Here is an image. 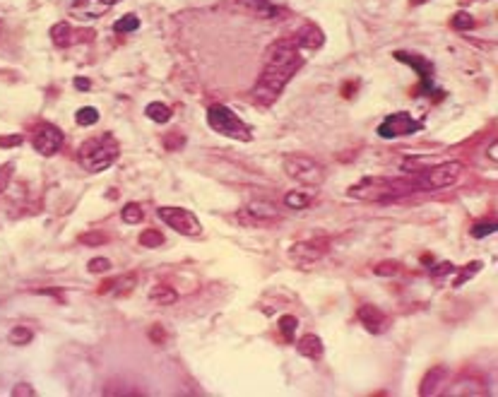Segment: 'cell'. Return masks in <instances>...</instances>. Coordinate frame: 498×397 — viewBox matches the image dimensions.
Segmentation results:
<instances>
[{
  "instance_id": "cell-1",
  "label": "cell",
  "mask_w": 498,
  "mask_h": 397,
  "mask_svg": "<svg viewBox=\"0 0 498 397\" xmlns=\"http://www.w3.org/2000/svg\"><path fill=\"white\" fill-rule=\"evenodd\" d=\"M306 58L301 56V49L291 37L277 39L265 51V61H262L260 78L253 87V99L260 106H269L277 102V97L284 92L289 80L294 78L298 70L303 68Z\"/></svg>"
},
{
  "instance_id": "cell-2",
  "label": "cell",
  "mask_w": 498,
  "mask_h": 397,
  "mask_svg": "<svg viewBox=\"0 0 498 397\" xmlns=\"http://www.w3.org/2000/svg\"><path fill=\"white\" fill-rule=\"evenodd\" d=\"M412 193H419L417 176H395V178L368 176L351 185L347 195L354 197V200H364V202H383V200H395V197L412 195Z\"/></svg>"
},
{
  "instance_id": "cell-3",
  "label": "cell",
  "mask_w": 498,
  "mask_h": 397,
  "mask_svg": "<svg viewBox=\"0 0 498 397\" xmlns=\"http://www.w3.org/2000/svg\"><path fill=\"white\" fill-rule=\"evenodd\" d=\"M121 154V145L111 133H104L99 138H90L80 145V152H78V159H80V166L90 173H102L119 159Z\"/></svg>"
},
{
  "instance_id": "cell-4",
  "label": "cell",
  "mask_w": 498,
  "mask_h": 397,
  "mask_svg": "<svg viewBox=\"0 0 498 397\" xmlns=\"http://www.w3.org/2000/svg\"><path fill=\"white\" fill-rule=\"evenodd\" d=\"M207 126L212 128L217 135L238 140V142H250L253 140V130L231 109H226L224 104H214V106L207 109Z\"/></svg>"
},
{
  "instance_id": "cell-5",
  "label": "cell",
  "mask_w": 498,
  "mask_h": 397,
  "mask_svg": "<svg viewBox=\"0 0 498 397\" xmlns=\"http://www.w3.org/2000/svg\"><path fill=\"white\" fill-rule=\"evenodd\" d=\"M462 173H465V164H462V161H443V164L424 169V171L417 173L419 193L450 188L453 183H458Z\"/></svg>"
},
{
  "instance_id": "cell-6",
  "label": "cell",
  "mask_w": 498,
  "mask_h": 397,
  "mask_svg": "<svg viewBox=\"0 0 498 397\" xmlns=\"http://www.w3.org/2000/svg\"><path fill=\"white\" fill-rule=\"evenodd\" d=\"M284 173L303 185H320L325 181V169L306 154H289L282 161Z\"/></svg>"
},
{
  "instance_id": "cell-7",
  "label": "cell",
  "mask_w": 498,
  "mask_h": 397,
  "mask_svg": "<svg viewBox=\"0 0 498 397\" xmlns=\"http://www.w3.org/2000/svg\"><path fill=\"white\" fill-rule=\"evenodd\" d=\"M424 123L414 118L412 114L407 111H397V114H390L383 123L378 126V135L383 140H397V138H407V135H414L419 133Z\"/></svg>"
},
{
  "instance_id": "cell-8",
  "label": "cell",
  "mask_w": 498,
  "mask_h": 397,
  "mask_svg": "<svg viewBox=\"0 0 498 397\" xmlns=\"http://www.w3.org/2000/svg\"><path fill=\"white\" fill-rule=\"evenodd\" d=\"M159 219L164 221L166 226H171L178 233L183 236H200L202 233V224L190 209L186 207H159Z\"/></svg>"
},
{
  "instance_id": "cell-9",
  "label": "cell",
  "mask_w": 498,
  "mask_h": 397,
  "mask_svg": "<svg viewBox=\"0 0 498 397\" xmlns=\"http://www.w3.org/2000/svg\"><path fill=\"white\" fill-rule=\"evenodd\" d=\"M279 209L267 200H253L238 212V221L245 226H269L272 221H279Z\"/></svg>"
},
{
  "instance_id": "cell-10",
  "label": "cell",
  "mask_w": 498,
  "mask_h": 397,
  "mask_svg": "<svg viewBox=\"0 0 498 397\" xmlns=\"http://www.w3.org/2000/svg\"><path fill=\"white\" fill-rule=\"evenodd\" d=\"M63 140H66V135H63L61 128H56L51 123H41L34 128L32 145L41 157H54L56 152L63 147Z\"/></svg>"
},
{
  "instance_id": "cell-11",
  "label": "cell",
  "mask_w": 498,
  "mask_h": 397,
  "mask_svg": "<svg viewBox=\"0 0 498 397\" xmlns=\"http://www.w3.org/2000/svg\"><path fill=\"white\" fill-rule=\"evenodd\" d=\"M92 37H95L92 29H75L70 22H58V25L51 27V39L61 49H68V46H75L80 42H90Z\"/></svg>"
},
{
  "instance_id": "cell-12",
  "label": "cell",
  "mask_w": 498,
  "mask_h": 397,
  "mask_svg": "<svg viewBox=\"0 0 498 397\" xmlns=\"http://www.w3.org/2000/svg\"><path fill=\"white\" fill-rule=\"evenodd\" d=\"M116 3H121V0H73L70 15L78 20H97V17L107 15Z\"/></svg>"
},
{
  "instance_id": "cell-13",
  "label": "cell",
  "mask_w": 498,
  "mask_h": 397,
  "mask_svg": "<svg viewBox=\"0 0 498 397\" xmlns=\"http://www.w3.org/2000/svg\"><path fill=\"white\" fill-rule=\"evenodd\" d=\"M327 241L325 238H315V241H301L291 246V258H294L298 265H310V262L320 260L327 253Z\"/></svg>"
},
{
  "instance_id": "cell-14",
  "label": "cell",
  "mask_w": 498,
  "mask_h": 397,
  "mask_svg": "<svg viewBox=\"0 0 498 397\" xmlns=\"http://www.w3.org/2000/svg\"><path fill=\"white\" fill-rule=\"evenodd\" d=\"M395 61L404 63V66H409L414 70V73L419 75V80L424 83L426 87L431 85L433 80V66L431 61H426L424 56H414V54H407V51H395Z\"/></svg>"
},
{
  "instance_id": "cell-15",
  "label": "cell",
  "mask_w": 498,
  "mask_h": 397,
  "mask_svg": "<svg viewBox=\"0 0 498 397\" xmlns=\"http://www.w3.org/2000/svg\"><path fill=\"white\" fill-rule=\"evenodd\" d=\"M291 39H294L296 46H298L301 51H313V49H320V46H323L325 34L320 32L318 25L308 22V25H303L296 34H291Z\"/></svg>"
},
{
  "instance_id": "cell-16",
  "label": "cell",
  "mask_w": 498,
  "mask_h": 397,
  "mask_svg": "<svg viewBox=\"0 0 498 397\" xmlns=\"http://www.w3.org/2000/svg\"><path fill=\"white\" fill-rule=\"evenodd\" d=\"M356 315H359L361 325L368 332H373V335H380V332H385V328H388V315L376 306H361Z\"/></svg>"
},
{
  "instance_id": "cell-17",
  "label": "cell",
  "mask_w": 498,
  "mask_h": 397,
  "mask_svg": "<svg viewBox=\"0 0 498 397\" xmlns=\"http://www.w3.org/2000/svg\"><path fill=\"white\" fill-rule=\"evenodd\" d=\"M445 378H448V369L445 366H433V369L426 371L424 381H421L419 395H438L441 385H445Z\"/></svg>"
},
{
  "instance_id": "cell-18",
  "label": "cell",
  "mask_w": 498,
  "mask_h": 397,
  "mask_svg": "<svg viewBox=\"0 0 498 397\" xmlns=\"http://www.w3.org/2000/svg\"><path fill=\"white\" fill-rule=\"evenodd\" d=\"M296 352L301 354V356H306V359H313V361H318L320 356H323L325 352V347H323V340H320L318 335H303L301 340L296 342Z\"/></svg>"
},
{
  "instance_id": "cell-19",
  "label": "cell",
  "mask_w": 498,
  "mask_h": 397,
  "mask_svg": "<svg viewBox=\"0 0 498 397\" xmlns=\"http://www.w3.org/2000/svg\"><path fill=\"white\" fill-rule=\"evenodd\" d=\"M178 299V294H176V289L166 287V284H154V287L150 289V301L159 303V306H171Z\"/></svg>"
},
{
  "instance_id": "cell-20",
  "label": "cell",
  "mask_w": 498,
  "mask_h": 397,
  "mask_svg": "<svg viewBox=\"0 0 498 397\" xmlns=\"http://www.w3.org/2000/svg\"><path fill=\"white\" fill-rule=\"evenodd\" d=\"M145 116H147L150 121H154V123H169V118H171V109L162 102H152L145 106Z\"/></svg>"
},
{
  "instance_id": "cell-21",
  "label": "cell",
  "mask_w": 498,
  "mask_h": 397,
  "mask_svg": "<svg viewBox=\"0 0 498 397\" xmlns=\"http://www.w3.org/2000/svg\"><path fill=\"white\" fill-rule=\"evenodd\" d=\"M135 284H138V272H128V274H123V277L116 279L114 284H107V287L99 289V291L104 294V291H109V287H116V294L126 296V294H130V291L135 289Z\"/></svg>"
},
{
  "instance_id": "cell-22",
  "label": "cell",
  "mask_w": 498,
  "mask_h": 397,
  "mask_svg": "<svg viewBox=\"0 0 498 397\" xmlns=\"http://www.w3.org/2000/svg\"><path fill=\"white\" fill-rule=\"evenodd\" d=\"M310 202H313V195L303 190H291L284 195V205L289 209H306Z\"/></svg>"
},
{
  "instance_id": "cell-23",
  "label": "cell",
  "mask_w": 498,
  "mask_h": 397,
  "mask_svg": "<svg viewBox=\"0 0 498 397\" xmlns=\"http://www.w3.org/2000/svg\"><path fill=\"white\" fill-rule=\"evenodd\" d=\"M482 267H484V262H482V260H472V262H467V265L458 272V277L453 279V287H455V289H460L462 284L470 282V279H472L479 270H482Z\"/></svg>"
},
{
  "instance_id": "cell-24",
  "label": "cell",
  "mask_w": 498,
  "mask_h": 397,
  "mask_svg": "<svg viewBox=\"0 0 498 397\" xmlns=\"http://www.w3.org/2000/svg\"><path fill=\"white\" fill-rule=\"evenodd\" d=\"M277 328H279V332H282V340L284 342H291V340H294V335H296V328H298L296 315H282V318H279V323H277Z\"/></svg>"
},
{
  "instance_id": "cell-25",
  "label": "cell",
  "mask_w": 498,
  "mask_h": 397,
  "mask_svg": "<svg viewBox=\"0 0 498 397\" xmlns=\"http://www.w3.org/2000/svg\"><path fill=\"white\" fill-rule=\"evenodd\" d=\"M8 340H10V344H15V347H25V344H29L34 340V332L29 328H25V325H17V328L10 330Z\"/></svg>"
},
{
  "instance_id": "cell-26",
  "label": "cell",
  "mask_w": 498,
  "mask_h": 397,
  "mask_svg": "<svg viewBox=\"0 0 498 397\" xmlns=\"http://www.w3.org/2000/svg\"><path fill=\"white\" fill-rule=\"evenodd\" d=\"M135 29H140V17L133 15V13L123 15L121 20L114 25V32L116 34H130V32H135Z\"/></svg>"
},
{
  "instance_id": "cell-27",
  "label": "cell",
  "mask_w": 498,
  "mask_h": 397,
  "mask_svg": "<svg viewBox=\"0 0 498 397\" xmlns=\"http://www.w3.org/2000/svg\"><path fill=\"white\" fill-rule=\"evenodd\" d=\"M142 217H145L142 207H140L138 202H128V205L121 209V219L126 221V224H140Z\"/></svg>"
},
{
  "instance_id": "cell-28",
  "label": "cell",
  "mask_w": 498,
  "mask_h": 397,
  "mask_svg": "<svg viewBox=\"0 0 498 397\" xmlns=\"http://www.w3.org/2000/svg\"><path fill=\"white\" fill-rule=\"evenodd\" d=\"M75 121H78V126L90 128V126H95L97 121H99V111L95 106H82L78 114H75Z\"/></svg>"
},
{
  "instance_id": "cell-29",
  "label": "cell",
  "mask_w": 498,
  "mask_h": 397,
  "mask_svg": "<svg viewBox=\"0 0 498 397\" xmlns=\"http://www.w3.org/2000/svg\"><path fill=\"white\" fill-rule=\"evenodd\" d=\"M138 241H140V246H145V248H157L164 243V233H159L157 229H145L142 233H140Z\"/></svg>"
},
{
  "instance_id": "cell-30",
  "label": "cell",
  "mask_w": 498,
  "mask_h": 397,
  "mask_svg": "<svg viewBox=\"0 0 498 397\" xmlns=\"http://www.w3.org/2000/svg\"><path fill=\"white\" fill-rule=\"evenodd\" d=\"M243 3H248L250 13H255L257 17H269V15H274V5L269 3V0H243Z\"/></svg>"
},
{
  "instance_id": "cell-31",
  "label": "cell",
  "mask_w": 498,
  "mask_h": 397,
  "mask_svg": "<svg viewBox=\"0 0 498 397\" xmlns=\"http://www.w3.org/2000/svg\"><path fill=\"white\" fill-rule=\"evenodd\" d=\"M470 383H474V381H462V383H458L460 388H450L445 395H484L486 393L484 385H474V388H470Z\"/></svg>"
},
{
  "instance_id": "cell-32",
  "label": "cell",
  "mask_w": 498,
  "mask_h": 397,
  "mask_svg": "<svg viewBox=\"0 0 498 397\" xmlns=\"http://www.w3.org/2000/svg\"><path fill=\"white\" fill-rule=\"evenodd\" d=\"M450 25H453V29H458V32H462V29H472L474 27V20H472V15L470 13H455L453 15V20H450Z\"/></svg>"
},
{
  "instance_id": "cell-33",
  "label": "cell",
  "mask_w": 498,
  "mask_h": 397,
  "mask_svg": "<svg viewBox=\"0 0 498 397\" xmlns=\"http://www.w3.org/2000/svg\"><path fill=\"white\" fill-rule=\"evenodd\" d=\"M109 236L107 233H99V231H87L80 236V243H85V246H99V243H107Z\"/></svg>"
},
{
  "instance_id": "cell-34",
  "label": "cell",
  "mask_w": 498,
  "mask_h": 397,
  "mask_svg": "<svg viewBox=\"0 0 498 397\" xmlns=\"http://www.w3.org/2000/svg\"><path fill=\"white\" fill-rule=\"evenodd\" d=\"M87 270H90L92 274H107L111 270V260H107V258H92L90 262H87Z\"/></svg>"
},
{
  "instance_id": "cell-35",
  "label": "cell",
  "mask_w": 498,
  "mask_h": 397,
  "mask_svg": "<svg viewBox=\"0 0 498 397\" xmlns=\"http://www.w3.org/2000/svg\"><path fill=\"white\" fill-rule=\"evenodd\" d=\"M378 274V277H392V274H397L400 272V262H380V265H376V270H373Z\"/></svg>"
},
{
  "instance_id": "cell-36",
  "label": "cell",
  "mask_w": 498,
  "mask_h": 397,
  "mask_svg": "<svg viewBox=\"0 0 498 397\" xmlns=\"http://www.w3.org/2000/svg\"><path fill=\"white\" fill-rule=\"evenodd\" d=\"M13 171H15V164L8 161V164L0 166V193H5V188L10 185V178H13Z\"/></svg>"
},
{
  "instance_id": "cell-37",
  "label": "cell",
  "mask_w": 498,
  "mask_h": 397,
  "mask_svg": "<svg viewBox=\"0 0 498 397\" xmlns=\"http://www.w3.org/2000/svg\"><path fill=\"white\" fill-rule=\"evenodd\" d=\"M494 231H496V224H494V221H484V224H474V226H472V236H474V238L491 236Z\"/></svg>"
},
{
  "instance_id": "cell-38",
  "label": "cell",
  "mask_w": 498,
  "mask_h": 397,
  "mask_svg": "<svg viewBox=\"0 0 498 397\" xmlns=\"http://www.w3.org/2000/svg\"><path fill=\"white\" fill-rule=\"evenodd\" d=\"M22 135H3L0 138V147H20L22 145Z\"/></svg>"
},
{
  "instance_id": "cell-39",
  "label": "cell",
  "mask_w": 498,
  "mask_h": 397,
  "mask_svg": "<svg viewBox=\"0 0 498 397\" xmlns=\"http://www.w3.org/2000/svg\"><path fill=\"white\" fill-rule=\"evenodd\" d=\"M448 272H455L450 262H441V265L431 267V277H438V274H448Z\"/></svg>"
},
{
  "instance_id": "cell-40",
  "label": "cell",
  "mask_w": 498,
  "mask_h": 397,
  "mask_svg": "<svg viewBox=\"0 0 498 397\" xmlns=\"http://www.w3.org/2000/svg\"><path fill=\"white\" fill-rule=\"evenodd\" d=\"M13 395H15V397H20V395H29V397H34V395H37V390L29 388L27 383H20V385H17V388L13 390Z\"/></svg>"
},
{
  "instance_id": "cell-41",
  "label": "cell",
  "mask_w": 498,
  "mask_h": 397,
  "mask_svg": "<svg viewBox=\"0 0 498 397\" xmlns=\"http://www.w3.org/2000/svg\"><path fill=\"white\" fill-rule=\"evenodd\" d=\"M176 133H169L166 135V147L174 149V147H183V138H174Z\"/></svg>"
},
{
  "instance_id": "cell-42",
  "label": "cell",
  "mask_w": 498,
  "mask_h": 397,
  "mask_svg": "<svg viewBox=\"0 0 498 397\" xmlns=\"http://www.w3.org/2000/svg\"><path fill=\"white\" fill-rule=\"evenodd\" d=\"M150 337L154 342H159V344H164V340H166V337H164V330H162V325H154V328L150 330Z\"/></svg>"
},
{
  "instance_id": "cell-43",
  "label": "cell",
  "mask_w": 498,
  "mask_h": 397,
  "mask_svg": "<svg viewBox=\"0 0 498 397\" xmlns=\"http://www.w3.org/2000/svg\"><path fill=\"white\" fill-rule=\"evenodd\" d=\"M78 90H90V80L87 78H75V83H73Z\"/></svg>"
},
{
  "instance_id": "cell-44",
  "label": "cell",
  "mask_w": 498,
  "mask_h": 397,
  "mask_svg": "<svg viewBox=\"0 0 498 397\" xmlns=\"http://www.w3.org/2000/svg\"><path fill=\"white\" fill-rule=\"evenodd\" d=\"M496 157H498V154H496V142H494V145H491V147H489V159H494V161H496Z\"/></svg>"
},
{
  "instance_id": "cell-45",
  "label": "cell",
  "mask_w": 498,
  "mask_h": 397,
  "mask_svg": "<svg viewBox=\"0 0 498 397\" xmlns=\"http://www.w3.org/2000/svg\"><path fill=\"white\" fill-rule=\"evenodd\" d=\"M424 3H429V0H412V5H424Z\"/></svg>"
},
{
  "instance_id": "cell-46",
  "label": "cell",
  "mask_w": 498,
  "mask_h": 397,
  "mask_svg": "<svg viewBox=\"0 0 498 397\" xmlns=\"http://www.w3.org/2000/svg\"><path fill=\"white\" fill-rule=\"evenodd\" d=\"M472 3H479V0H462V5H472Z\"/></svg>"
},
{
  "instance_id": "cell-47",
  "label": "cell",
  "mask_w": 498,
  "mask_h": 397,
  "mask_svg": "<svg viewBox=\"0 0 498 397\" xmlns=\"http://www.w3.org/2000/svg\"><path fill=\"white\" fill-rule=\"evenodd\" d=\"M0 29H3V25H0Z\"/></svg>"
}]
</instances>
